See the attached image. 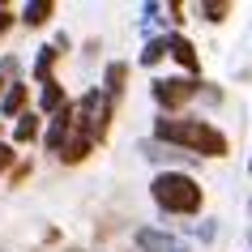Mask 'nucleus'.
<instances>
[{"label":"nucleus","mask_w":252,"mask_h":252,"mask_svg":"<svg viewBox=\"0 0 252 252\" xmlns=\"http://www.w3.org/2000/svg\"><path fill=\"white\" fill-rule=\"evenodd\" d=\"M167 13H171V17H167L171 26H180V22H184V9H180V4H167Z\"/></svg>","instance_id":"a211bd4d"},{"label":"nucleus","mask_w":252,"mask_h":252,"mask_svg":"<svg viewBox=\"0 0 252 252\" xmlns=\"http://www.w3.org/2000/svg\"><path fill=\"white\" fill-rule=\"evenodd\" d=\"M197 13L205 17V22H214V26H218V22H226L231 4H226V0H205V4H197Z\"/></svg>","instance_id":"2eb2a0df"},{"label":"nucleus","mask_w":252,"mask_h":252,"mask_svg":"<svg viewBox=\"0 0 252 252\" xmlns=\"http://www.w3.org/2000/svg\"><path fill=\"white\" fill-rule=\"evenodd\" d=\"M39 137H43V116H39V111L17 116V124H13V146H30V141H39Z\"/></svg>","instance_id":"1a4fd4ad"},{"label":"nucleus","mask_w":252,"mask_h":252,"mask_svg":"<svg viewBox=\"0 0 252 252\" xmlns=\"http://www.w3.org/2000/svg\"><path fill=\"white\" fill-rule=\"evenodd\" d=\"M124 86H128V64H124V60H111V64L103 68V94L116 103L120 94H124Z\"/></svg>","instance_id":"6e6552de"},{"label":"nucleus","mask_w":252,"mask_h":252,"mask_svg":"<svg viewBox=\"0 0 252 252\" xmlns=\"http://www.w3.org/2000/svg\"><path fill=\"white\" fill-rule=\"evenodd\" d=\"M26 103H30V90L22 86V81H9V86H4V94H0V116H4V120L26 116Z\"/></svg>","instance_id":"0eeeda50"},{"label":"nucleus","mask_w":252,"mask_h":252,"mask_svg":"<svg viewBox=\"0 0 252 252\" xmlns=\"http://www.w3.org/2000/svg\"><path fill=\"white\" fill-rule=\"evenodd\" d=\"M150 201H154L162 214H175V218H197V214L205 210V188H201L188 171L171 167V171H158L154 180H150Z\"/></svg>","instance_id":"f03ea898"},{"label":"nucleus","mask_w":252,"mask_h":252,"mask_svg":"<svg viewBox=\"0 0 252 252\" xmlns=\"http://www.w3.org/2000/svg\"><path fill=\"white\" fill-rule=\"evenodd\" d=\"M248 175H252V158H248Z\"/></svg>","instance_id":"6ab92c4d"},{"label":"nucleus","mask_w":252,"mask_h":252,"mask_svg":"<svg viewBox=\"0 0 252 252\" xmlns=\"http://www.w3.org/2000/svg\"><path fill=\"white\" fill-rule=\"evenodd\" d=\"M13 158H17V154H13V146H9V141H0V175L13 167Z\"/></svg>","instance_id":"dca6fc26"},{"label":"nucleus","mask_w":252,"mask_h":252,"mask_svg":"<svg viewBox=\"0 0 252 252\" xmlns=\"http://www.w3.org/2000/svg\"><path fill=\"white\" fill-rule=\"evenodd\" d=\"M154 141L175 150V154L188 150L197 158H226L231 154V137L201 116H158L154 120Z\"/></svg>","instance_id":"f257e3e1"},{"label":"nucleus","mask_w":252,"mask_h":252,"mask_svg":"<svg viewBox=\"0 0 252 252\" xmlns=\"http://www.w3.org/2000/svg\"><path fill=\"white\" fill-rule=\"evenodd\" d=\"M248 244H252V235H248Z\"/></svg>","instance_id":"412c9836"},{"label":"nucleus","mask_w":252,"mask_h":252,"mask_svg":"<svg viewBox=\"0 0 252 252\" xmlns=\"http://www.w3.org/2000/svg\"><path fill=\"white\" fill-rule=\"evenodd\" d=\"M17 17H22L30 30H39V26H47V22L56 17V4H52V0H30V4H22V13H17Z\"/></svg>","instance_id":"f8f14e48"},{"label":"nucleus","mask_w":252,"mask_h":252,"mask_svg":"<svg viewBox=\"0 0 252 252\" xmlns=\"http://www.w3.org/2000/svg\"><path fill=\"white\" fill-rule=\"evenodd\" d=\"M13 22H17V13H13V9H4V4H0V39H4V34L13 30Z\"/></svg>","instance_id":"f3484780"},{"label":"nucleus","mask_w":252,"mask_h":252,"mask_svg":"<svg viewBox=\"0 0 252 252\" xmlns=\"http://www.w3.org/2000/svg\"><path fill=\"white\" fill-rule=\"evenodd\" d=\"M64 103H68L64 86H60L56 77H52V81H43V90H39V116H56Z\"/></svg>","instance_id":"9b49d317"},{"label":"nucleus","mask_w":252,"mask_h":252,"mask_svg":"<svg viewBox=\"0 0 252 252\" xmlns=\"http://www.w3.org/2000/svg\"><path fill=\"white\" fill-rule=\"evenodd\" d=\"M68 137H73V103H64L56 116H47V133H43V146H47V154H60Z\"/></svg>","instance_id":"20e7f679"},{"label":"nucleus","mask_w":252,"mask_h":252,"mask_svg":"<svg viewBox=\"0 0 252 252\" xmlns=\"http://www.w3.org/2000/svg\"><path fill=\"white\" fill-rule=\"evenodd\" d=\"M171 60L180 64V73H184V77H201V56H197V43L188 39V34H180V30H171Z\"/></svg>","instance_id":"39448f33"},{"label":"nucleus","mask_w":252,"mask_h":252,"mask_svg":"<svg viewBox=\"0 0 252 252\" xmlns=\"http://www.w3.org/2000/svg\"><path fill=\"white\" fill-rule=\"evenodd\" d=\"M0 94H4V81H0Z\"/></svg>","instance_id":"aec40b11"},{"label":"nucleus","mask_w":252,"mask_h":252,"mask_svg":"<svg viewBox=\"0 0 252 252\" xmlns=\"http://www.w3.org/2000/svg\"><path fill=\"white\" fill-rule=\"evenodd\" d=\"M133 244H137V252H188L175 235H167V231H154V226H141V231L133 235Z\"/></svg>","instance_id":"423d86ee"},{"label":"nucleus","mask_w":252,"mask_h":252,"mask_svg":"<svg viewBox=\"0 0 252 252\" xmlns=\"http://www.w3.org/2000/svg\"><path fill=\"white\" fill-rule=\"evenodd\" d=\"M90 150H94V141L86 133H73L64 141V150H60V162H68V167H77V162H86L90 158Z\"/></svg>","instance_id":"ddd939ff"},{"label":"nucleus","mask_w":252,"mask_h":252,"mask_svg":"<svg viewBox=\"0 0 252 252\" xmlns=\"http://www.w3.org/2000/svg\"><path fill=\"white\" fill-rule=\"evenodd\" d=\"M56 60H60V47H39V56H34V64H30V73H34V81H52V68Z\"/></svg>","instance_id":"4468645a"},{"label":"nucleus","mask_w":252,"mask_h":252,"mask_svg":"<svg viewBox=\"0 0 252 252\" xmlns=\"http://www.w3.org/2000/svg\"><path fill=\"white\" fill-rule=\"evenodd\" d=\"M150 94H154V103H158V116H184V107L201 94V77H184V73H175V77H154L150 81Z\"/></svg>","instance_id":"7ed1b4c3"},{"label":"nucleus","mask_w":252,"mask_h":252,"mask_svg":"<svg viewBox=\"0 0 252 252\" xmlns=\"http://www.w3.org/2000/svg\"><path fill=\"white\" fill-rule=\"evenodd\" d=\"M167 56H171V30H167V34H150L146 47H141V64L154 68V64H162Z\"/></svg>","instance_id":"9d476101"},{"label":"nucleus","mask_w":252,"mask_h":252,"mask_svg":"<svg viewBox=\"0 0 252 252\" xmlns=\"http://www.w3.org/2000/svg\"><path fill=\"white\" fill-rule=\"evenodd\" d=\"M248 210H252V205H248Z\"/></svg>","instance_id":"4be33fe9"}]
</instances>
